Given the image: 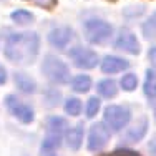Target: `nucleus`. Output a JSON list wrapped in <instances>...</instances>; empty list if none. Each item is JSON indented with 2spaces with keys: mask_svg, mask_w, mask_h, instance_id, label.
Wrapping results in <instances>:
<instances>
[{
  "mask_svg": "<svg viewBox=\"0 0 156 156\" xmlns=\"http://www.w3.org/2000/svg\"><path fill=\"white\" fill-rule=\"evenodd\" d=\"M40 51V37L35 32L10 33L5 40L3 55L15 65H32Z\"/></svg>",
  "mask_w": 156,
  "mask_h": 156,
  "instance_id": "obj_1",
  "label": "nucleus"
},
{
  "mask_svg": "<svg viewBox=\"0 0 156 156\" xmlns=\"http://www.w3.org/2000/svg\"><path fill=\"white\" fill-rule=\"evenodd\" d=\"M83 32L85 38L93 45H103L111 38L113 35V27L108 22L101 18H88L83 22Z\"/></svg>",
  "mask_w": 156,
  "mask_h": 156,
  "instance_id": "obj_2",
  "label": "nucleus"
},
{
  "mask_svg": "<svg viewBox=\"0 0 156 156\" xmlns=\"http://www.w3.org/2000/svg\"><path fill=\"white\" fill-rule=\"evenodd\" d=\"M42 72L50 81L57 85H65L70 81V68L57 55H47L42 63Z\"/></svg>",
  "mask_w": 156,
  "mask_h": 156,
  "instance_id": "obj_3",
  "label": "nucleus"
},
{
  "mask_svg": "<svg viewBox=\"0 0 156 156\" xmlns=\"http://www.w3.org/2000/svg\"><path fill=\"white\" fill-rule=\"evenodd\" d=\"M48 131L42 141V153H53L58 150L63 140V129L66 126V121L60 116H50L48 118Z\"/></svg>",
  "mask_w": 156,
  "mask_h": 156,
  "instance_id": "obj_4",
  "label": "nucleus"
},
{
  "mask_svg": "<svg viewBox=\"0 0 156 156\" xmlns=\"http://www.w3.org/2000/svg\"><path fill=\"white\" fill-rule=\"evenodd\" d=\"M103 120L110 131H121L131 120V110L125 105H110L105 108Z\"/></svg>",
  "mask_w": 156,
  "mask_h": 156,
  "instance_id": "obj_5",
  "label": "nucleus"
},
{
  "mask_svg": "<svg viewBox=\"0 0 156 156\" xmlns=\"http://www.w3.org/2000/svg\"><path fill=\"white\" fill-rule=\"evenodd\" d=\"M5 106L10 111L12 116H15L20 123L30 125L35 120V111L32 110V106H28L27 103L20 101L15 95H7L5 96Z\"/></svg>",
  "mask_w": 156,
  "mask_h": 156,
  "instance_id": "obj_6",
  "label": "nucleus"
},
{
  "mask_svg": "<svg viewBox=\"0 0 156 156\" xmlns=\"http://www.w3.org/2000/svg\"><path fill=\"white\" fill-rule=\"evenodd\" d=\"M68 57L72 58L73 65L81 70H91L95 66H98V63H100V57L96 55V51L90 50V48L80 47V45L73 47L68 51Z\"/></svg>",
  "mask_w": 156,
  "mask_h": 156,
  "instance_id": "obj_7",
  "label": "nucleus"
},
{
  "mask_svg": "<svg viewBox=\"0 0 156 156\" xmlns=\"http://www.w3.org/2000/svg\"><path fill=\"white\" fill-rule=\"evenodd\" d=\"M111 131L106 128L105 123H95L90 126V131H88V150L90 151H100L101 148H105L110 141Z\"/></svg>",
  "mask_w": 156,
  "mask_h": 156,
  "instance_id": "obj_8",
  "label": "nucleus"
},
{
  "mask_svg": "<svg viewBox=\"0 0 156 156\" xmlns=\"http://www.w3.org/2000/svg\"><path fill=\"white\" fill-rule=\"evenodd\" d=\"M113 45H115V48H118L121 51H126L129 55H140V51H141V47H140V42L136 38V35L131 30H126V28H121L118 32Z\"/></svg>",
  "mask_w": 156,
  "mask_h": 156,
  "instance_id": "obj_9",
  "label": "nucleus"
},
{
  "mask_svg": "<svg viewBox=\"0 0 156 156\" xmlns=\"http://www.w3.org/2000/svg\"><path fill=\"white\" fill-rule=\"evenodd\" d=\"M75 38V32L70 27H57L48 33V42L55 48H66L68 43Z\"/></svg>",
  "mask_w": 156,
  "mask_h": 156,
  "instance_id": "obj_10",
  "label": "nucleus"
},
{
  "mask_svg": "<svg viewBox=\"0 0 156 156\" xmlns=\"http://www.w3.org/2000/svg\"><path fill=\"white\" fill-rule=\"evenodd\" d=\"M129 66V62L121 57H115V55H106L101 60V72L103 73H120L125 72Z\"/></svg>",
  "mask_w": 156,
  "mask_h": 156,
  "instance_id": "obj_11",
  "label": "nucleus"
},
{
  "mask_svg": "<svg viewBox=\"0 0 156 156\" xmlns=\"http://www.w3.org/2000/svg\"><path fill=\"white\" fill-rule=\"evenodd\" d=\"M13 81H15L17 88L22 91V93H27V95H32L35 93L37 90V83L32 76H28L27 73H22V72H17L13 75Z\"/></svg>",
  "mask_w": 156,
  "mask_h": 156,
  "instance_id": "obj_12",
  "label": "nucleus"
},
{
  "mask_svg": "<svg viewBox=\"0 0 156 156\" xmlns=\"http://www.w3.org/2000/svg\"><path fill=\"white\" fill-rule=\"evenodd\" d=\"M83 136H85V128L81 123L73 126V128H70L66 131V144H68L70 150H80Z\"/></svg>",
  "mask_w": 156,
  "mask_h": 156,
  "instance_id": "obj_13",
  "label": "nucleus"
},
{
  "mask_svg": "<svg viewBox=\"0 0 156 156\" xmlns=\"http://www.w3.org/2000/svg\"><path fill=\"white\" fill-rule=\"evenodd\" d=\"M148 133V120L143 118L136 123L133 128L128 129V133L125 135V140L126 141H131V143H138L141 138H144V135Z\"/></svg>",
  "mask_w": 156,
  "mask_h": 156,
  "instance_id": "obj_14",
  "label": "nucleus"
},
{
  "mask_svg": "<svg viewBox=\"0 0 156 156\" xmlns=\"http://www.w3.org/2000/svg\"><path fill=\"white\" fill-rule=\"evenodd\" d=\"M143 93L150 100H156V73H154V70H151V68H148L146 73H144Z\"/></svg>",
  "mask_w": 156,
  "mask_h": 156,
  "instance_id": "obj_15",
  "label": "nucleus"
},
{
  "mask_svg": "<svg viewBox=\"0 0 156 156\" xmlns=\"http://www.w3.org/2000/svg\"><path fill=\"white\" fill-rule=\"evenodd\" d=\"M96 90L98 93L103 96V98H113L118 93V87H116V81L110 80V78H105V80H100L98 85H96Z\"/></svg>",
  "mask_w": 156,
  "mask_h": 156,
  "instance_id": "obj_16",
  "label": "nucleus"
},
{
  "mask_svg": "<svg viewBox=\"0 0 156 156\" xmlns=\"http://www.w3.org/2000/svg\"><path fill=\"white\" fill-rule=\"evenodd\" d=\"M91 88V78L88 75H76L72 80V90L76 93H87Z\"/></svg>",
  "mask_w": 156,
  "mask_h": 156,
  "instance_id": "obj_17",
  "label": "nucleus"
},
{
  "mask_svg": "<svg viewBox=\"0 0 156 156\" xmlns=\"http://www.w3.org/2000/svg\"><path fill=\"white\" fill-rule=\"evenodd\" d=\"M141 32H143V37L146 40H153L156 38V10L151 17H148L146 20L141 25Z\"/></svg>",
  "mask_w": 156,
  "mask_h": 156,
  "instance_id": "obj_18",
  "label": "nucleus"
},
{
  "mask_svg": "<svg viewBox=\"0 0 156 156\" xmlns=\"http://www.w3.org/2000/svg\"><path fill=\"white\" fill-rule=\"evenodd\" d=\"M10 18H12L17 25H28L33 22V15L28 10H15V12H12Z\"/></svg>",
  "mask_w": 156,
  "mask_h": 156,
  "instance_id": "obj_19",
  "label": "nucleus"
},
{
  "mask_svg": "<svg viewBox=\"0 0 156 156\" xmlns=\"http://www.w3.org/2000/svg\"><path fill=\"white\" fill-rule=\"evenodd\" d=\"M65 113L70 116H78L81 113V101L78 98H68L65 101Z\"/></svg>",
  "mask_w": 156,
  "mask_h": 156,
  "instance_id": "obj_20",
  "label": "nucleus"
},
{
  "mask_svg": "<svg viewBox=\"0 0 156 156\" xmlns=\"http://www.w3.org/2000/svg\"><path fill=\"white\" fill-rule=\"evenodd\" d=\"M136 87H138V76L135 73H126V75L121 78V88L125 91H135Z\"/></svg>",
  "mask_w": 156,
  "mask_h": 156,
  "instance_id": "obj_21",
  "label": "nucleus"
},
{
  "mask_svg": "<svg viewBox=\"0 0 156 156\" xmlns=\"http://www.w3.org/2000/svg\"><path fill=\"white\" fill-rule=\"evenodd\" d=\"M100 110V100L96 98V96H91V98H88L87 101V108H85V111H87V116L88 118H93L96 113H98Z\"/></svg>",
  "mask_w": 156,
  "mask_h": 156,
  "instance_id": "obj_22",
  "label": "nucleus"
},
{
  "mask_svg": "<svg viewBox=\"0 0 156 156\" xmlns=\"http://www.w3.org/2000/svg\"><path fill=\"white\" fill-rule=\"evenodd\" d=\"M27 2H32L38 7H43V9H53L58 0H27Z\"/></svg>",
  "mask_w": 156,
  "mask_h": 156,
  "instance_id": "obj_23",
  "label": "nucleus"
},
{
  "mask_svg": "<svg viewBox=\"0 0 156 156\" xmlns=\"http://www.w3.org/2000/svg\"><path fill=\"white\" fill-rule=\"evenodd\" d=\"M110 156H141V154L133 151V150H128V148H120V150L110 153Z\"/></svg>",
  "mask_w": 156,
  "mask_h": 156,
  "instance_id": "obj_24",
  "label": "nucleus"
},
{
  "mask_svg": "<svg viewBox=\"0 0 156 156\" xmlns=\"http://www.w3.org/2000/svg\"><path fill=\"white\" fill-rule=\"evenodd\" d=\"M148 151H150L151 156H156V138H153L148 144Z\"/></svg>",
  "mask_w": 156,
  "mask_h": 156,
  "instance_id": "obj_25",
  "label": "nucleus"
},
{
  "mask_svg": "<svg viewBox=\"0 0 156 156\" xmlns=\"http://www.w3.org/2000/svg\"><path fill=\"white\" fill-rule=\"evenodd\" d=\"M7 83V70L0 65V85H5Z\"/></svg>",
  "mask_w": 156,
  "mask_h": 156,
  "instance_id": "obj_26",
  "label": "nucleus"
},
{
  "mask_svg": "<svg viewBox=\"0 0 156 156\" xmlns=\"http://www.w3.org/2000/svg\"><path fill=\"white\" fill-rule=\"evenodd\" d=\"M150 58H151V60H156V47H154V48H151V51H150Z\"/></svg>",
  "mask_w": 156,
  "mask_h": 156,
  "instance_id": "obj_27",
  "label": "nucleus"
},
{
  "mask_svg": "<svg viewBox=\"0 0 156 156\" xmlns=\"http://www.w3.org/2000/svg\"><path fill=\"white\" fill-rule=\"evenodd\" d=\"M48 156H55V154H53V153H50V154H48Z\"/></svg>",
  "mask_w": 156,
  "mask_h": 156,
  "instance_id": "obj_28",
  "label": "nucleus"
},
{
  "mask_svg": "<svg viewBox=\"0 0 156 156\" xmlns=\"http://www.w3.org/2000/svg\"><path fill=\"white\" fill-rule=\"evenodd\" d=\"M154 116H156V111H154Z\"/></svg>",
  "mask_w": 156,
  "mask_h": 156,
  "instance_id": "obj_29",
  "label": "nucleus"
}]
</instances>
